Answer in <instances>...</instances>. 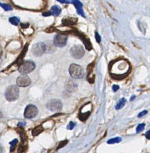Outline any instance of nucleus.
<instances>
[{"label":"nucleus","mask_w":150,"mask_h":153,"mask_svg":"<svg viewBox=\"0 0 150 153\" xmlns=\"http://www.w3.org/2000/svg\"><path fill=\"white\" fill-rule=\"evenodd\" d=\"M145 137H146V139H148V140H150V130L146 132V134H145Z\"/></svg>","instance_id":"nucleus-29"},{"label":"nucleus","mask_w":150,"mask_h":153,"mask_svg":"<svg viewBox=\"0 0 150 153\" xmlns=\"http://www.w3.org/2000/svg\"><path fill=\"white\" fill-rule=\"evenodd\" d=\"M19 96V90L18 86L12 85L8 87L6 90L5 97L9 102H13L17 100Z\"/></svg>","instance_id":"nucleus-2"},{"label":"nucleus","mask_w":150,"mask_h":153,"mask_svg":"<svg viewBox=\"0 0 150 153\" xmlns=\"http://www.w3.org/2000/svg\"><path fill=\"white\" fill-rule=\"evenodd\" d=\"M56 1L60 3H66V4H68L72 2L71 0H56Z\"/></svg>","instance_id":"nucleus-25"},{"label":"nucleus","mask_w":150,"mask_h":153,"mask_svg":"<svg viewBox=\"0 0 150 153\" xmlns=\"http://www.w3.org/2000/svg\"><path fill=\"white\" fill-rule=\"evenodd\" d=\"M75 127V123L72 122H70L69 123L68 126H67V128L68 130H72Z\"/></svg>","instance_id":"nucleus-21"},{"label":"nucleus","mask_w":150,"mask_h":153,"mask_svg":"<svg viewBox=\"0 0 150 153\" xmlns=\"http://www.w3.org/2000/svg\"><path fill=\"white\" fill-rule=\"evenodd\" d=\"M25 124H26V123L25 122H20L18 123V126L19 127H24L25 126Z\"/></svg>","instance_id":"nucleus-28"},{"label":"nucleus","mask_w":150,"mask_h":153,"mask_svg":"<svg viewBox=\"0 0 150 153\" xmlns=\"http://www.w3.org/2000/svg\"><path fill=\"white\" fill-rule=\"evenodd\" d=\"M72 4L76 7V12L79 15L82 16L83 18H86L84 12L83 8H82V4L79 0H72L71 2Z\"/></svg>","instance_id":"nucleus-10"},{"label":"nucleus","mask_w":150,"mask_h":153,"mask_svg":"<svg viewBox=\"0 0 150 153\" xmlns=\"http://www.w3.org/2000/svg\"><path fill=\"white\" fill-rule=\"evenodd\" d=\"M68 36L64 34H57L53 38V44L58 47H64L66 44Z\"/></svg>","instance_id":"nucleus-8"},{"label":"nucleus","mask_w":150,"mask_h":153,"mask_svg":"<svg viewBox=\"0 0 150 153\" xmlns=\"http://www.w3.org/2000/svg\"><path fill=\"white\" fill-rule=\"evenodd\" d=\"M145 127V124L144 123H142V124H139L138 126H137L136 128V132L137 133H140L144 129Z\"/></svg>","instance_id":"nucleus-20"},{"label":"nucleus","mask_w":150,"mask_h":153,"mask_svg":"<svg viewBox=\"0 0 150 153\" xmlns=\"http://www.w3.org/2000/svg\"><path fill=\"white\" fill-rule=\"evenodd\" d=\"M95 39L96 41H97V42H100L101 41V36H100V35H99V34L98 32H95Z\"/></svg>","instance_id":"nucleus-23"},{"label":"nucleus","mask_w":150,"mask_h":153,"mask_svg":"<svg viewBox=\"0 0 150 153\" xmlns=\"http://www.w3.org/2000/svg\"><path fill=\"white\" fill-rule=\"evenodd\" d=\"M64 24L65 25H68V24L70 23V25H74L76 23V21H72V19H71V18H68V19H65L64 20Z\"/></svg>","instance_id":"nucleus-19"},{"label":"nucleus","mask_w":150,"mask_h":153,"mask_svg":"<svg viewBox=\"0 0 150 153\" xmlns=\"http://www.w3.org/2000/svg\"><path fill=\"white\" fill-rule=\"evenodd\" d=\"M147 113H148V111H146V110H144V111H142V112H140V113H139L138 117L139 118H140V117H143L144 116H145V115L147 114Z\"/></svg>","instance_id":"nucleus-24"},{"label":"nucleus","mask_w":150,"mask_h":153,"mask_svg":"<svg viewBox=\"0 0 150 153\" xmlns=\"http://www.w3.org/2000/svg\"><path fill=\"white\" fill-rule=\"evenodd\" d=\"M67 143H68V140H64V141L60 142V144H59V146H58V149H59V148H62V147H64V146H65V145H66Z\"/></svg>","instance_id":"nucleus-22"},{"label":"nucleus","mask_w":150,"mask_h":153,"mask_svg":"<svg viewBox=\"0 0 150 153\" xmlns=\"http://www.w3.org/2000/svg\"><path fill=\"white\" fill-rule=\"evenodd\" d=\"M43 130V127L41 126V125H40V126H36V128H34L32 131V134L33 136H37L39 134H40L41 133H42Z\"/></svg>","instance_id":"nucleus-12"},{"label":"nucleus","mask_w":150,"mask_h":153,"mask_svg":"<svg viewBox=\"0 0 150 153\" xmlns=\"http://www.w3.org/2000/svg\"><path fill=\"white\" fill-rule=\"evenodd\" d=\"M42 15L43 16H45V17H47V16H51L52 14L51 13H50V12H44V13H43L42 14Z\"/></svg>","instance_id":"nucleus-27"},{"label":"nucleus","mask_w":150,"mask_h":153,"mask_svg":"<svg viewBox=\"0 0 150 153\" xmlns=\"http://www.w3.org/2000/svg\"><path fill=\"white\" fill-rule=\"evenodd\" d=\"M18 143V140H17V139H14V140H13L12 141L9 142V144L11 145V147H10V152H13V151H14L15 148H16V146Z\"/></svg>","instance_id":"nucleus-16"},{"label":"nucleus","mask_w":150,"mask_h":153,"mask_svg":"<svg viewBox=\"0 0 150 153\" xmlns=\"http://www.w3.org/2000/svg\"><path fill=\"white\" fill-rule=\"evenodd\" d=\"M119 88H120V87H119L118 85H114L112 86V90L114 92H117Z\"/></svg>","instance_id":"nucleus-26"},{"label":"nucleus","mask_w":150,"mask_h":153,"mask_svg":"<svg viewBox=\"0 0 150 153\" xmlns=\"http://www.w3.org/2000/svg\"><path fill=\"white\" fill-rule=\"evenodd\" d=\"M3 117V114H2V112H1V111H0V119L2 118Z\"/></svg>","instance_id":"nucleus-33"},{"label":"nucleus","mask_w":150,"mask_h":153,"mask_svg":"<svg viewBox=\"0 0 150 153\" xmlns=\"http://www.w3.org/2000/svg\"><path fill=\"white\" fill-rule=\"evenodd\" d=\"M0 7H2L5 11H11L13 10L12 6L8 4H2L0 2Z\"/></svg>","instance_id":"nucleus-17"},{"label":"nucleus","mask_w":150,"mask_h":153,"mask_svg":"<svg viewBox=\"0 0 150 153\" xmlns=\"http://www.w3.org/2000/svg\"><path fill=\"white\" fill-rule=\"evenodd\" d=\"M89 115H90V112H85V113H84V114L79 115V118L81 120L84 121L86 120V119H88V116H89Z\"/></svg>","instance_id":"nucleus-18"},{"label":"nucleus","mask_w":150,"mask_h":153,"mask_svg":"<svg viewBox=\"0 0 150 153\" xmlns=\"http://www.w3.org/2000/svg\"><path fill=\"white\" fill-rule=\"evenodd\" d=\"M46 45L42 42H39L35 44L32 47V53L35 57H40L46 51Z\"/></svg>","instance_id":"nucleus-4"},{"label":"nucleus","mask_w":150,"mask_h":153,"mask_svg":"<svg viewBox=\"0 0 150 153\" xmlns=\"http://www.w3.org/2000/svg\"><path fill=\"white\" fill-rule=\"evenodd\" d=\"M46 107L51 111H59L62 109V104L59 99H53L47 102Z\"/></svg>","instance_id":"nucleus-6"},{"label":"nucleus","mask_w":150,"mask_h":153,"mask_svg":"<svg viewBox=\"0 0 150 153\" xmlns=\"http://www.w3.org/2000/svg\"><path fill=\"white\" fill-rule=\"evenodd\" d=\"M35 68H36V64L33 61L26 60L20 64L18 70L20 74L26 75L33 71Z\"/></svg>","instance_id":"nucleus-3"},{"label":"nucleus","mask_w":150,"mask_h":153,"mask_svg":"<svg viewBox=\"0 0 150 153\" xmlns=\"http://www.w3.org/2000/svg\"><path fill=\"white\" fill-rule=\"evenodd\" d=\"M70 54L75 59H79L82 58L85 54V50L81 45H76L70 49Z\"/></svg>","instance_id":"nucleus-5"},{"label":"nucleus","mask_w":150,"mask_h":153,"mask_svg":"<svg viewBox=\"0 0 150 153\" xmlns=\"http://www.w3.org/2000/svg\"><path fill=\"white\" fill-rule=\"evenodd\" d=\"M70 74L74 79H80L85 76L84 69L77 64H71L69 68Z\"/></svg>","instance_id":"nucleus-1"},{"label":"nucleus","mask_w":150,"mask_h":153,"mask_svg":"<svg viewBox=\"0 0 150 153\" xmlns=\"http://www.w3.org/2000/svg\"><path fill=\"white\" fill-rule=\"evenodd\" d=\"M50 13L52 15L54 16H58L60 14L61 12V8L59 6L55 5L52 6L51 9H50Z\"/></svg>","instance_id":"nucleus-11"},{"label":"nucleus","mask_w":150,"mask_h":153,"mask_svg":"<svg viewBox=\"0 0 150 153\" xmlns=\"http://www.w3.org/2000/svg\"><path fill=\"white\" fill-rule=\"evenodd\" d=\"M16 82L18 86L21 87V88H26L30 85L31 80L29 76L26 75H22L18 78Z\"/></svg>","instance_id":"nucleus-9"},{"label":"nucleus","mask_w":150,"mask_h":153,"mask_svg":"<svg viewBox=\"0 0 150 153\" xmlns=\"http://www.w3.org/2000/svg\"><path fill=\"white\" fill-rule=\"evenodd\" d=\"M21 26H22V28H27L28 26H29V24H21Z\"/></svg>","instance_id":"nucleus-31"},{"label":"nucleus","mask_w":150,"mask_h":153,"mask_svg":"<svg viewBox=\"0 0 150 153\" xmlns=\"http://www.w3.org/2000/svg\"><path fill=\"white\" fill-rule=\"evenodd\" d=\"M38 111L36 106L34 105H28L25 108L24 111V117L26 118H33L38 114Z\"/></svg>","instance_id":"nucleus-7"},{"label":"nucleus","mask_w":150,"mask_h":153,"mask_svg":"<svg viewBox=\"0 0 150 153\" xmlns=\"http://www.w3.org/2000/svg\"><path fill=\"white\" fill-rule=\"evenodd\" d=\"M127 100L125 98H122L121 99L119 100V101L117 102V104H116V110H120L122 109V108H123L124 106V105H126V104Z\"/></svg>","instance_id":"nucleus-13"},{"label":"nucleus","mask_w":150,"mask_h":153,"mask_svg":"<svg viewBox=\"0 0 150 153\" xmlns=\"http://www.w3.org/2000/svg\"><path fill=\"white\" fill-rule=\"evenodd\" d=\"M135 98H136V96H134V95L132 96L131 98H130V101H133V100H134Z\"/></svg>","instance_id":"nucleus-30"},{"label":"nucleus","mask_w":150,"mask_h":153,"mask_svg":"<svg viewBox=\"0 0 150 153\" xmlns=\"http://www.w3.org/2000/svg\"><path fill=\"white\" fill-rule=\"evenodd\" d=\"M3 148L1 145H0V153H3Z\"/></svg>","instance_id":"nucleus-32"},{"label":"nucleus","mask_w":150,"mask_h":153,"mask_svg":"<svg viewBox=\"0 0 150 153\" xmlns=\"http://www.w3.org/2000/svg\"><path fill=\"white\" fill-rule=\"evenodd\" d=\"M8 20H9V22L11 23L12 25H15V26H18L20 22V19L18 18V17H16V16L11 17V18H9Z\"/></svg>","instance_id":"nucleus-14"},{"label":"nucleus","mask_w":150,"mask_h":153,"mask_svg":"<svg viewBox=\"0 0 150 153\" xmlns=\"http://www.w3.org/2000/svg\"><path fill=\"white\" fill-rule=\"evenodd\" d=\"M122 140V139L121 138L119 137H116V138H114L112 139H110L107 141V143L108 144H117V143H119V142H120Z\"/></svg>","instance_id":"nucleus-15"}]
</instances>
